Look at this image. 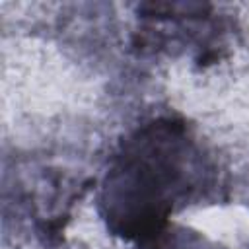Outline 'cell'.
Returning <instances> with one entry per match:
<instances>
[{
    "label": "cell",
    "instance_id": "6da1fadb",
    "mask_svg": "<svg viewBox=\"0 0 249 249\" xmlns=\"http://www.w3.org/2000/svg\"><path fill=\"white\" fill-rule=\"evenodd\" d=\"M206 165L181 119H154L113 154L99 193L109 231L138 249H161L171 214L189 200Z\"/></svg>",
    "mask_w": 249,
    "mask_h": 249
}]
</instances>
